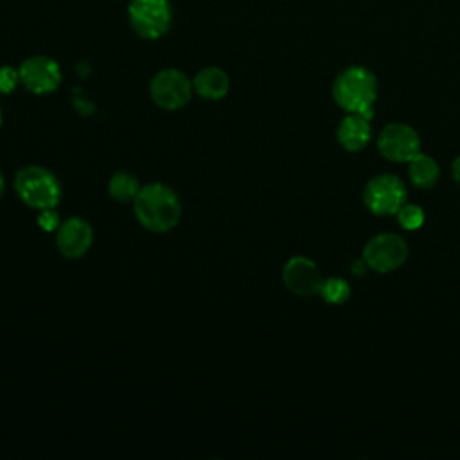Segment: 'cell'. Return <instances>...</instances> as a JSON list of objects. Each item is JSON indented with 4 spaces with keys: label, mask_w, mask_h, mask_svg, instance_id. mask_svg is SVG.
Returning a JSON list of instances; mask_svg holds the SVG:
<instances>
[{
    "label": "cell",
    "mask_w": 460,
    "mask_h": 460,
    "mask_svg": "<svg viewBox=\"0 0 460 460\" xmlns=\"http://www.w3.org/2000/svg\"><path fill=\"white\" fill-rule=\"evenodd\" d=\"M137 221L153 234L172 230L181 219V201L178 194L162 181H153L140 187L133 199Z\"/></svg>",
    "instance_id": "cell-1"
},
{
    "label": "cell",
    "mask_w": 460,
    "mask_h": 460,
    "mask_svg": "<svg viewBox=\"0 0 460 460\" xmlns=\"http://www.w3.org/2000/svg\"><path fill=\"white\" fill-rule=\"evenodd\" d=\"M332 97L349 113H361L372 119V104L377 97L376 75L363 66L345 68L332 84Z\"/></svg>",
    "instance_id": "cell-2"
},
{
    "label": "cell",
    "mask_w": 460,
    "mask_h": 460,
    "mask_svg": "<svg viewBox=\"0 0 460 460\" xmlns=\"http://www.w3.org/2000/svg\"><path fill=\"white\" fill-rule=\"evenodd\" d=\"M14 190L31 208H56L61 199V183L58 176L43 165H25L14 174Z\"/></svg>",
    "instance_id": "cell-3"
},
{
    "label": "cell",
    "mask_w": 460,
    "mask_h": 460,
    "mask_svg": "<svg viewBox=\"0 0 460 460\" xmlns=\"http://www.w3.org/2000/svg\"><path fill=\"white\" fill-rule=\"evenodd\" d=\"M128 14L133 31L146 40L164 36L172 18L169 0H131Z\"/></svg>",
    "instance_id": "cell-4"
},
{
    "label": "cell",
    "mask_w": 460,
    "mask_h": 460,
    "mask_svg": "<svg viewBox=\"0 0 460 460\" xmlns=\"http://www.w3.org/2000/svg\"><path fill=\"white\" fill-rule=\"evenodd\" d=\"M192 81L176 68L160 70L149 83V93L156 106L164 110H180L192 97Z\"/></svg>",
    "instance_id": "cell-5"
},
{
    "label": "cell",
    "mask_w": 460,
    "mask_h": 460,
    "mask_svg": "<svg viewBox=\"0 0 460 460\" xmlns=\"http://www.w3.org/2000/svg\"><path fill=\"white\" fill-rule=\"evenodd\" d=\"M406 201V189L394 174L374 176L363 190L365 207L377 216L397 214Z\"/></svg>",
    "instance_id": "cell-6"
},
{
    "label": "cell",
    "mask_w": 460,
    "mask_h": 460,
    "mask_svg": "<svg viewBox=\"0 0 460 460\" xmlns=\"http://www.w3.org/2000/svg\"><path fill=\"white\" fill-rule=\"evenodd\" d=\"M408 257V246L404 239L397 234H379L372 237L363 250V261L368 268L388 273L404 264Z\"/></svg>",
    "instance_id": "cell-7"
},
{
    "label": "cell",
    "mask_w": 460,
    "mask_h": 460,
    "mask_svg": "<svg viewBox=\"0 0 460 460\" xmlns=\"http://www.w3.org/2000/svg\"><path fill=\"white\" fill-rule=\"evenodd\" d=\"M379 153L392 162H410L420 147V138L408 124H388L377 137Z\"/></svg>",
    "instance_id": "cell-8"
},
{
    "label": "cell",
    "mask_w": 460,
    "mask_h": 460,
    "mask_svg": "<svg viewBox=\"0 0 460 460\" xmlns=\"http://www.w3.org/2000/svg\"><path fill=\"white\" fill-rule=\"evenodd\" d=\"M20 83L36 95H45L54 92L61 84L59 65L47 56L27 58L20 68Z\"/></svg>",
    "instance_id": "cell-9"
},
{
    "label": "cell",
    "mask_w": 460,
    "mask_h": 460,
    "mask_svg": "<svg viewBox=\"0 0 460 460\" xmlns=\"http://www.w3.org/2000/svg\"><path fill=\"white\" fill-rule=\"evenodd\" d=\"M92 243L93 228L79 216L65 219L56 230V246L66 259H81L90 250Z\"/></svg>",
    "instance_id": "cell-10"
},
{
    "label": "cell",
    "mask_w": 460,
    "mask_h": 460,
    "mask_svg": "<svg viewBox=\"0 0 460 460\" xmlns=\"http://www.w3.org/2000/svg\"><path fill=\"white\" fill-rule=\"evenodd\" d=\"M282 280L289 291L295 295L309 296L318 295L322 288V275L316 264L307 257H291L282 270Z\"/></svg>",
    "instance_id": "cell-11"
},
{
    "label": "cell",
    "mask_w": 460,
    "mask_h": 460,
    "mask_svg": "<svg viewBox=\"0 0 460 460\" xmlns=\"http://www.w3.org/2000/svg\"><path fill=\"white\" fill-rule=\"evenodd\" d=\"M338 142L347 151H359L370 140V119L361 113H349L338 126Z\"/></svg>",
    "instance_id": "cell-12"
},
{
    "label": "cell",
    "mask_w": 460,
    "mask_h": 460,
    "mask_svg": "<svg viewBox=\"0 0 460 460\" xmlns=\"http://www.w3.org/2000/svg\"><path fill=\"white\" fill-rule=\"evenodd\" d=\"M192 86L199 97L208 101H217L228 93L230 79L225 70L217 66H207L196 74Z\"/></svg>",
    "instance_id": "cell-13"
},
{
    "label": "cell",
    "mask_w": 460,
    "mask_h": 460,
    "mask_svg": "<svg viewBox=\"0 0 460 460\" xmlns=\"http://www.w3.org/2000/svg\"><path fill=\"white\" fill-rule=\"evenodd\" d=\"M408 174L413 185L420 187V189H428L433 187L438 180L440 169L437 165V162L422 153H417L411 160H410V167H408Z\"/></svg>",
    "instance_id": "cell-14"
},
{
    "label": "cell",
    "mask_w": 460,
    "mask_h": 460,
    "mask_svg": "<svg viewBox=\"0 0 460 460\" xmlns=\"http://www.w3.org/2000/svg\"><path fill=\"white\" fill-rule=\"evenodd\" d=\"M140 181L128 171H117L108 181V194L119 203H133L140 190Z\"/></svg>",
    "instance_id": "cell-15"
},
{
    "label": "cell",
    "mask_w": 460,
    "mask_h": 460,
    "mask_svg": "<svg viewBox=\"0 0 460 460\" xmlns=\"http://www.w3.org/2000/svg\"><path fill=\"white\" fill-rule=\"evenodd\" d=\"M318 295H322V298L329 304H343L350 295V288L343 279L331 277L323 279Z\"/></svg>",
    "instance_id": "cell-16"
},
{
    "label": "cell",
    "mask_w": 460,
    "mask_h": 460,
    "mask_svg": "<svg viewBox=\"0 0 460 460\" xmlns=\"http://www.w3.org/2000/svg\"><path fill=\"white\" fill-rule=\"evenodd\" d=\"M397 221L406 230H417L424 223V212L417 205H402L397 210Z\"/></svg>",
    "instance_id": "cell-17"
},
{
    "label": "cell",
    "mask_w": 460,
    "mask_h": 460,
    "mask_svg": "<svg viewBox=\"0 0 460 460\" xmlns=\"http://www.w3.org/2000/svg\"><path fill=\"white\" fill-rule=\"evenodd\" d=\"M20 83V72L13 66H0V93H11Z\"/></svg>",
    "instance_id": "cell-18"
},
{
    "label": "cell",
    "mask_w": 460,
    "mask_h": 460,
    "mask_svg": "<svg viewBox=\"0 0 460 460\" xmlns=\"http://www.w3.org/2000/svg\"><path fill=\"white\" fill-rule=\"evenodd\" d=\"M61 221H59V216L54 208H43L40 210V216H38V226L43 230V232H56L59 228Z\"/></svg>",
    "instance_id": "cell-19"
},
{
    "label": "cell",
    "mask_w": 460,
    "mask_h": 460,
    "mask_svg": "<svg viewBox=\"0 0 460 460\" xmlns=\"http://www.w3.org/2000/svg\"><path fill=\"white\" fill-rule=\"evenodd\" d=\"M365 266H367V262H365L363 259H361V261H359V259H356V261L352 262L350 270H352V273H354V275H363V273H365ZM367 268H368V266H367Z\"/></svg>",
    "instance_id": "cell-20"
},
{
    "label": "cell",
    "mask_w": 460,
    "mask_h": 460,
    "mask_svg": "<svg viewBox=\"0 0 460 460\" xmlns=\"http://www.w3.org/2000/svg\"><path fill=\"white\" fill-rule=\"evenodd\" d=\"M451 174H453V178L460 183V155L455 158V162H453V165H451Z\"/></svg>",
    "instance_id": "cell-21"
},
{
    "label": "cell",
    "mask_w": 460,
    "mask_h": 460,
    "mask_svg": "<svg viewBox=\"0 0 460 460\" xmlns=\"http://www.w3.org/2000/svg\"><path fill=\"white\" fill-rule=\"evenodd\" d=\"M4 185H5V181H4V174H2V171H0V198H2V194H4Z\"/></svg>",
    "instance_id": "cell-22"
},
{
    "label": "cell",
    "mask_w": 460,
    "mask_h": 460,
    "mask_svg": "<svg viewBox=\"0 0 460 460\" xmlns=\"http://www.w3.org/2000/svg\"><path fill=\"white\" fill-rule=\"evenodd\" d=\"M0 126H2V108H0Z\"/></svg>",
    "instance_id": "cell-23"
}]
</instances>
